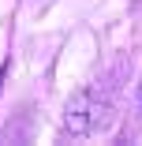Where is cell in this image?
I'll use <instances>...</instances> for the list:
<instances>
[{"mask_svg":"<svg viewBox=\"0 0 142 146\" xmlns=\"http://www.w3.org/2000/svg\"><path fill=\"white\" fill-rule=\"evenodd\" d=\"M94 109H97L94 98H90L86 90H79V94L67 101V109H64V131L75 135V139H79V135H86V131L94 127Z\"/></svg>","mask_w":142,"mask_h":146,"instance_id":"obj_1","label":"cell"}]
</instances>
